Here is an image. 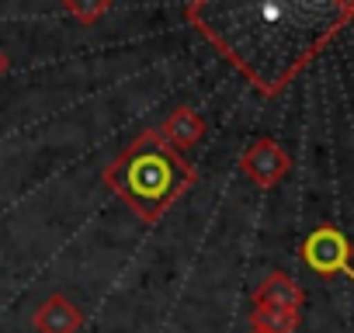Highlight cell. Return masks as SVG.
Masks as SVG:
<instances>
[{"instance_id": "obj_6", "label": "cell", "mask_w": 354, "mask_h": 333, "mask_svg": "<svg viewBox=\"0 0 354 333\" xmlns=\"http://www.w3.org/2000/svg\"><path fill=\"white\" fill-rule=\"evenodd\" d=\"M302 302H306L302 288H299L288 274H281V271L268 274V278L254 288V305H257V309H288V312H299Z\"/></svg>"}, {"instance_id": "obj_4", "label": "cell", "mask_w": 354, "mask_h": 333, "mask_svg": "<svg viewBox=\"0 0 354 333\" xmlns=\"http://www.w3.org/2000/svg\"><path fill=\"white\" fill-rule=\"evenodd\" d=\"M156 135L170 146V149H192V146H198L202 139H205V118H202V111H195V108H177V111H170L167 118H163V125L156 129Z\"/></svg>"}, {"instance_id": "obj_1", "label": "cell", "mask_w": 354, "mask_h": 333, "mask_svg": "<svg viewBox=\"0 0 354 333\" xmlns=\"http://www.w3.org/2000/svg\"><path fill=\"white\" fill-rule=\"evenodd\" d=\"M101 181L142 219V222H156L163 219V212H170L181 195L188 188H195L198 174L195 166L177 153L170 149L156 129L149 132H139L108 166Z\"/></svg>"}, {"instance_id": "obj_8", "label": "cell", "mask_w": 354, "mask_h": 333, "mask_svg": "<svg viewBox=\"0 0 354 333\" xmlns=\"http://www.w3.org/2000/svg\"><path fill=\"white\" fill-rule=\"evenodd\" d=\"M66 11L73 18H80V21H94V18H101L108 11V4H66Z\"/></svg>"}, {"instance_id": "obj_2", "label": "cell", "mask_w": 354, "mask_h": 333, "mask_svg": "<svg viewBox=\"0 0 354 333\" xmlns=\"http://www.w3.org/2000/svg\"><path fill=\"white\" fill-rule=\"evenodd\" d=\"M351 257V243L340 229L333 226H319L316 233L306 236L302 243V260L316 271V274H344L354 281V267L347 264Z\"/></svg>"}, {"instance_id": "obj_9", "label": "cell", "mask_w": 354, "mask_h": 333, "mask_svg": "<svg viewBox=\"0 0 354 333\" xmlns=\"http://www.w3.org/2000/svg\"><path fill=\"white\" fill-rule=\"evenodd\" d=\"M8 70H11V59H8V56H4V49H0V77H4V73H8Z\"/></svg>"}, {"instance_id": "obj_7", "label": "cell", "mask_w": 354, "mask_h": 333, "mask_svg": "<svg viewBox=\"0 0 354 333\" xmlns=\"http://www.w3.org/2000/svg\"><path fill=\"white\" fill-rule=\"evenodd\" d=\"M299 326V312L288 309H257L250 312V330L254 333H295Z\"/></svg>"}, {"instance_id": "obj_5", "label": "cell", "mask_w": 354, "mask_h": 333, "mask_svg": "<svg viewBox=\"0 0 354 333\" xmlns=\"http://www.w3.org/2000/svg\"><path fill=\"white\" fill-rule=\"evenodd\" d=\"M32 326L39 330V333H77L80 326H84V312L66 298V295H49L39 309H35V316H32Z\"/></svg>"}, {"instance_id": "obj_3", "label": "cell", "mask_w": 354, "mask_h": 333, "mask_svg": "<svg viewBox=\"0 0 354 333\" xmlns=\"http://www.w3.org/2000/svg\"><path fill=\"white\" fill-rule=\"evenodd\" d=\"M240 166H243V174L261 184V188H274L285 174H288V156L285 149L274 142V139H257L250 142L243 153H240Z\"/></svg>"}]
</instances>
